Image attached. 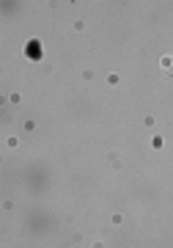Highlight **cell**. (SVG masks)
I'll return each instance as SVG.
<instances>
[{"mask_svg":"<svg viewBox=\"0 0 173 248\" xmlns=\"http://www.w3.org/2000/svg\"><path fill=\"white\" fill-rule=\"evenodd\" d=\"M162 69L168 72V75H173V55H165L162 58Z\"/></svg>","mask_w":173,"mask_h":248,"instance_id":"1","label":"cell"}]
</instances>
